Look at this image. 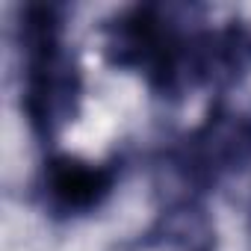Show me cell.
<instances>
[{"mask_svg": "<svg viewBox=\"0 0 251 251\" xmlns=\"http://www.w3.org/2000/svg\"><path fill=\"white\" fill-rule=\"evenodd\" d=\"M21 112L39 142H53L80 112L83 71L65 42V6L27 3L18 9Z\"/></svg>", "mask_w": 251, "mask_h": 251, "instance_id": "obj_1", "label": "cell"}, {"mask_svg": "<svg viewBox=\"0 0 251 251\" xmlns=\"http://www.w3.org/2000/svg\"><path fill=\"white\" fill-rule=\"evenodd\" d=\"M192 6L136 3L109 15L100 27L103 59L118 71H136L160 98L186 92V56L198 27Z\"/></svg>", "mask_w": 251, "mask_h": 251, "instance_id": "obj_2", "label": "cell"}, {"mask_svg": "<svg viewBox=\"0 0 251 251\" xmlns=\"http://www.w3.org/2000/svg\"><path fill=\"white\" fill-rule=\"evenodd\" d=\"M172 166L192 192H210L225 177L245 172L251 166V109H233L219 95L207 118L172 154Z\"/></svg>", "mask_w": 251, "mask_h": 251, "instance_id": "obj_3", "label": "cell"}, {"mask_svg": "<svg viewBox=\"0 0 251 251\" xmlns=\"http://www.w3.org/2000/svg\"><path fill=\"white\" fill-rule=\"evenodd\" d=\"M115 163H92L74 154H53L39 175V195L45 210L59 219L95 213L115 189Z\"/></svg>", "mask_w": 251, "mask_h": 251, "instance_id": "obj_4", "label": "cell"}, {"mask_svg": "<svg viewBox=\"0 0 251 251\" xmlns=\"http://www.w3.org/2000/svg\"><path fill=\"white\" fill-rule=\"evenodd\" d=\"M251 74V27L239 18L222 27H198L186 56V89L225 92Z\"/></svg>", "mask_w": 251, "mask_h": 251, "instance_id": "obj_5", "label": "cell"}, {"mask_svg": "<svg viewBox=\"0 0 251 251\" xmlns=\"http://www.w3.org/2000/svg\"><path fill=\"white\" fill-rule=\"evenodd\" d=\"M248 233H251V201H248Z\"/></svg>", "mask_w": 251, "mask_h": 251, "instance_id": "obj_6", "label": "cell"}]
</instances>
